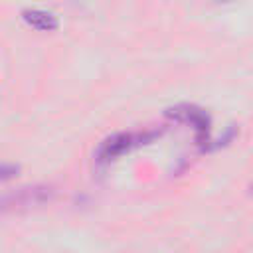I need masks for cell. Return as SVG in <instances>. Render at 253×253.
Instances as JSON below:
<instances>
[{"label":"cell","instance_id":"obj_1","mask_svg":"<svg viewBox=\"0 0 253 253\" xmlns=\"http://www.w3.org/2000/svg\"><path fill=\"white\" fill-rule=\"evenodd\" d=\"M134 144H136V136L132 132H117L101 142V146L97 150V160L99 162L115 160L117 156H121L128 148H132Z\"/></svg>","mask_w":253,"mask_h":253},{"label":"cell","instance_id":"obj_2","mask_svg":"<svg viewBox=\"0 0 253 253\" xmlns=\"http://www.w3.org/2000/svg\"><path fill=\"white\" fill-rule=\"evenodd\" d=\"M168 115L180 119V121H186V123H192L194 128L200 132V134H208V128H210V119L208 115L202 111V109H196L192 105H180V107H174L168 111Z\"/></svg>","mask_w":253,"mask_h":253},{"label":"cell","instance_id":"obj_3","mask_svg":"<svg viewBox=\"0 0 253 253\" xmlns=\"http://www.w3.org/2000/svg\"><path fill=\"white\" fill-rule=\"evenodd\" d=\"M22 18L36 30H43V32H49V30H55L57 28V16L49 10H42V8H26L22 12Z\"/></svg>","mask_w":253,"mask_h":253}]
</instances>
